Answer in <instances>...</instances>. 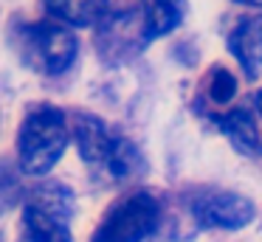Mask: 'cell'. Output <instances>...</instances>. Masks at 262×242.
Listing matches in <instances>:
<instances>
[{
	"label": "cell",
	"mask_w": 262,
	"mask_h": 242,
	"mask_svg": "<svg viewBox=\"0 0 262 242\" xmlns=\"http://www.w3.org/2000/svg\"><path fill=\"white\" fill-rule=\"evenodd\" d=\"M217 121H220L223 133H226L237 146H243L245 152L259 146V129H256L254 118L245 110H231V113H226V116H220Z\"/></svg>",
	"instance_id": "8fae6325"
},
{
	"label": "cell",
	"mask_w": 262,
	"mask_h": 242,
	"mask_svg": "<svg viewBox=\"0 0 262 242\" xmlns=\"http://www.w3.org/2000/svg\"><path fill=\"white\" fill-rule=\"evenodd\" d=\"M161 206L149 191L121 197L96 228L91 242H141L158 225Z\"/></svg>",
	"instance_id": "277c9868"
},
{
	"label": "cell",
	"mask_w": 262,
	"mask_h": 242,
	"mask_svg": "<svg viewBox=\"0 0 262 242\" xmlns=\"http://www.w3.org/2000/svg\"><path fill=\"white\" fill-rule=\"evenodd\" d=\"M23 56L31 68L57 76L76 59V37L57 23H37L23 31Z\"/></svg>",
	"instance_id": "5b68a950"
},
{
	"label": "cell",
	"mask_w": 262,
	"mask_h": 242,
	"mask_svg": "<svg viewBox=\"0 0 262 242\" xmlns=\"http://www.w3.org/2000/svg\"><path fill=\"white\" fill-rule=\"evenodd\" d=\"M256 107H259V116H262V90L256 93Z\"/></svg>",
	"instance_id": "4fadbf2b"
},
{
	"label": "cell",
	"mask_w": 262,
	"mask_h": 242,
	"mask_svg": "<svg viewBox=\"0 0 262 242\" xmlns=\"http://www.w3.org/2000/svg\"><path fill=\"white\" fill-rule=\"evenodd\" d=\"M206 93H209V99L214 104H228L234 99V93H237V79H234V73L226 71V68H214L209 73Z\"/></svg>",
	"instance_id": "7c38bea8"
},
{
	"label": "cell",
	"mask_w": 262,
	"mask_h": 242,
	"mask_svg": "<svg viewBox=\"0 0 262 242\" xmlns=\"http://www.w3.org/2000/svg\"><path fill=\"white\" fill-rule=\"evenodd\" d=\"M138 3H141L138 11H141V20L149 39L169 34L183 20V9H186L183 0H138Z\"/></svg>",
	"instance_id": "9c48e42d"
},
{
	"label": "cell",
	"mask_w": 262,
	"mask_h": 242,
	"mask_svg": "<svg viewBox=\"0 0 262 242\" xmlns=\"http://www.w3.org/2000/svg\"><path fill=\"white\" fill-rule=\"evenodd\" d=\"M149 42L147 28H144L141 11H121V14L104 17V23L99 26L96 45L102 51V56L107 59H127V56L138 54L144 45Z\"/></svg>",
	"instance_id": "52a82bcc"
},
{
	"label": "cell",
	"mask_w": 262,
	"mask_h": 242,
	"mask_svg": "<svg viewBox=\"0 0 262 242\" xmlns=\"http://www.w3.org/2000/svg\"><path fill=\"white\" fill-rule=\"evenodd\" d=\"M228 45H231V54L239 59V65L245 68V73L254 76L262 68V14L239 23L234 28Z\"/></svg>",
	"instance_id": "ba28073f"
},
{
	"label": "cell",
	"mask_w": 262,
	"mask_h": 242,
	"mask_svg": "<svg viewBox=\"0 0 262 242\" xmlns=\"http://www.w3.org/2000/svg\"><path fill=\"white\" fill-rule=\"evenodd\" d=\"M74 194L65 186H40L29 194L23 208V225L29 242H71Z\"/></svg>",
	"instance_id": "3957f363"
},
{
	"label": "cell",
	"mask_w": 262,
	"mask_h": 242,
	"mask_svg": "<svg viewBox=\"0 0 262 242\" xmlns=\"http://www.w3.org/2000/svg\"><path fill=\"white\" fill-rule=\"evenodd\" d=\"M192 217L200 228H243L254 219V203L234 191H203L192 200Z\"/></svg>",
	"instance_id": "8992f818"
},
{
	"label": "cell",
	"mask_w": 262,
	"mask_h": 242,
	"mask_svg": "<svg viewBox=\"0 0 262 242\" xmlns=\"http://www.w3.org/2000/svg\"><path fill=\"white\" fill-rule=\"evenodd\" d=\"M68 129L57 107H40L29 113L17 135V161L26 174H46L62 158Z\"/></svg>",
	"instance_id": "6da1fadb"
},
{
	"label": "cell",
	"mask_w": 262,
	"mask_h": 242,
	"mask_svg": "<svg viewBox=\"0 0 262 242\" xmlns=\"http://www.w3.org/2000/svg\"><path fill=\"white\" fill-rule=\"evenodd\" d=\"M74 138L76 146H79V155L88 163L107 169L116 178H133L144 166L136 144L110 133L104 127V121H99L96 116H82V113L74 116Z\"/></svg>",
	"instance_id": "7a4b0ae2"
},
{
	"label": "cell",
	"mask_w": 262,
	"mask_h": 242,
	"mask_svg": "<svg viewBox=\"0 0 262 242\" xmlns=\"http://www.w3.org/2000/svg\"><path fill=\"white\" fill-rule=\"evenodd\" d=\"M239 3H248V6H262V0H239Z\"/></svg>",
	"instance_id": "5bb4252c"
},
{
	"label": "cell",
	"mask_w": 262,
	"mask_h": 242,
	"mask_svg": "<svg viewBox=\"0 0 262 242\" xmlns=\"http://www.w3.org/2000/svg\"><path fill=\"white\" fill-rule=\"evenodd\" d=\"M46 6L71 26H93L107 14V0H46Z\"/></svg>",
	"instance_id": "30bf717a"
}]
</instances>
